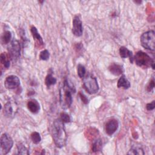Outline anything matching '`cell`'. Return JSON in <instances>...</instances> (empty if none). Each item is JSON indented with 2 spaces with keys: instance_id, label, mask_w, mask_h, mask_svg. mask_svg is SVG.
Here are the masks:
<instances>
[{
  "instance_id": "6da1fadb",
  "label": "cell",
  "mask_w": 155,
  "mask_h": 155,
  "mask_svg": "<svg viewBox=\"0 0 155 155\" xmlns=\"http://www.w3.org/2000/svg\"><path fill=\"white\" fill-rule=\"evenodd\" d=\"M52 137L55 145L61 148L67 143V136L64 127V123L59 119H56L53 124Z\"/></svg>"
},
{
  "instance_id": "30bf717a",
  "label": "cell",
  "mask_w": 155,
  "mask_h": 155,
  "mask_svg": "<svg viewBox=\"0 0 155 155\" xmlns=\"http://www.w3.org/2000/svg\"><path fill=\"white\" fill-rule=\"evenodd\" d=\"M119 127V122L115 119L109 120L105 124V131L107 134L111 136L117 130Z\"/></svg>"
},
{
  "instance_id": "f1b7e54d",
  "label": "cell",
  "mask_w": 155,
  "mask_h": 155,
  "mask_svg": "<svg viewBox=\"0 0 155 155\" xmlns=\"http://www.w3.org/2000/svg\"><path fill=\"white\" fill-rule=\"evenodd\" d=\"M79 96L81 97V100L82 101V102L84 103V104H87L88 102V100L87 99V97L82 93H79Z\"/></svg>"
},
{
  "instance_id": "484cf974",
  "label": "cell",
  "mask_w": 155,
  "mask_h": 155,
  "mask_svg": "<svg viewBox=\"0 0 155 155\" xmlns=\"http://www.w3.org/2000/svg\"><path fill=\"white\" fill-rule=\"evenodd\" d=\"M60 119L65 124V123H68L71 121V119L70 116L66 113H61L60 115Z\"/></svg>"
},
{
  "instance_id": "ffe728a7",
  "label": "cell",
  "mask_w": 155,
  "mask_h": 155,
  "mask_svg": "<svg viewBox=\"0 0 155 155\" xmlns=\"http://www.w3.org/2000/svg\"><path fill=\"white\" fill-rule=\"evenodd\" d=\"M128 154H144L143 149L139 146H133L127 153Z\"/></svg>"
},
{
  "instance_id": "3957f363",
  "label": "cell",
  "mask_w": 155,
  "mask_h": 155,
  "mask_svg": "<svg viewBox=\"0 0 155 155\" xmlns=\"http://www.w3.org/2000/svg\"><path fill=\"white\" fill-rule=\"evenodd\" d=\"M133 61H134L136 64L140 67L147 68L149 67L154 68V59L146 53L139 51L133 57Z\"/></svg>"
},
{
  "instance_id": "4316f807",
  "label": "cell",
  "mask_w": 155,
  "mask_h": 155,
  "mask_svg": "<svg viewBox=\"0 0 155 155\" xmlns=\"http://www.w3.org/2000/svg\"><path fill=\"white\" fill-rule=\"evenodd\" d=\"M155 107V101H153L151 102L148 103L146 105V108L148 111H151L154 109Z\"/></svg>"
},
{
  "instance_id": "8fae6325",
  "label": "cell",
  "mask_w": 155,
  "mask_h": 155,
  "mask_svg": "<svg viewBox=\"0 0 155 155\" xmlns=\"http://www.w3.org/2000/svg\"><path fill=\"white\" fill-rule=\"evenodd\" d=\"M31 33L33 38V39L35 41L36 45H38V47H41L44 45V42L42 37L38 33L37 28L35 26H32L31 27Z\"/></svg>"
},
{
  "instance_id": "ba28073f",
  "label": "cell",
  "mask_w": 155,
  "mask_h": 155,
  "mask_svg": "<svg viewBox=\"0 0 155 155\" xmlns=\"http://www.w3.org/2000/svg\"><path fill=\"white\" fill-rule=\"evenodd\" d=\"M72 32L73 35L77 37H79L82 35V33H83L82 23L81 19V17L79 15H75L73 19Z\"/></svg>"
},
{
  "instance_id": "9c48e42d",
  "label": "cell",
  "mask_w": 155,
  "mask_h": 155,
  "mask_svg": "<svg viewBox=\"0 0 155 155\" xmlns=\"http://www.w3.org/2000/svg\"><path fill=\"white\" fill-rule=\"evenodd\" d=\"M20 85V79L15 75L8 76L4 81V86L9 90L15 89Z\"/></svg>"
},
{
  "instance_id": "ac0fdd59",
  "label": "cell",
  "mask_w": 155,
  "mask_h": 155,
  "mask_svg": "<svg viewBox=\"0 0 155 155\" xmlns=\"http://www.w3.org/2000/svg\"><path fill=\"white\" fill-rule=\"evenodd\" d=\"M102 148V142L101 139H96L93 144L91 147V150L93 152H97L101 150Z\"/></svg>"
},
{
  "instance_id": "d6986e66",
  "label": "cell",
  "mask_w": 155,
  "mask_h": 155,
  "mask_svg": "<svg viewBox=\"0 0 155 155\" xmlns=\"http://www.w3.org/2000/svg\"><path fill=\"white\" fill-rule=\"evenodd\" d=\"M12 39V33L9 30H5L2 35L1 40L4 44H7L10 42Z\"/></svg>"
},
{
  "instance_id": "8992f818",
  "label": "cell",
  "mask_w": 155,
  "mask_h": 155,
  "mask_svg": "<svg viewBox=\"0 0 155 155\" xmlns=\"http://www.w3.org/2000/svg\"><path fill=\"white\" fill-rule=\"evenodd\" d=\"M8 55L13 61L16 60L20 56L21 45L19 42L16 39H13L8 47Z\"/></svg>"
},
{
  "instance_id": "cb8c5ba5",
  "label": "cell",
  "mask_w": 155,
  "mask_h": 155,
  "mask_svg": "<svg viewBox=\"0 0 155 155\" xmlns=\"http://www.w3.org/2000/svg\"><path fill=\"white\" fill-rule=\"evenodd\" d=\"M85 72L86 70L85 67L81 64H79L78 65V74L79 77L81 79H83L85 76Z\"/></svg>"
},
{
  "instance_id": "7402d4cb",
  "label": "cell",
  "mask_w": 155,
  "mask_h": 155,
  "mask_svg": "<svg viewBox=\"0 0 155 155\" xmlns=\"http://www.w3.org/2000/svg\"><path fill=\"white\" fill-rule=\"evenodd\" d=\"M18 154H29V151L27 148L23 144L19 143L17 145Z\"/></svg>"
},
{
  "instance_id": "44dd1931",
  "label": "cell",
  "mask_w": 155,
  "mask_h": 155,
  "mask_svg": "<svg viewBox=\"0 0 155 155\" xmlns=\"http://www.w3.org/2000/svg\"><path fill=\"white\" fill-rule=\"evenodd\" d=\"M56 82V79L54 78L51 74H48L45 79V84L46 86L49 88L51 85H54Z\"/></svg>"
},
{
  "instance_id": "52a82bcc",
  "label": "cell",
  "mask_w": 155,
  "mask_h": 155,
  "mask_svg": "<svg viewBox=\"0 0 155 155\" xmlns=\"http://www.w3.org/2000/svg\"><path fill=\"white\" fill-rule=\"evenodd\" d=\"M0 144L2 154H7L12 149L13 145V141L8 134L4 133L1 136Z\"/></svg>"
},
{
  "instance_id": "e0dca14e",
  "label": "cell",
  "mask_w": 155,
  "mask_h": 155,
  "mask_svg": "<svg viewBox=\"0 0 155 155\" xmlns=\"http://www.w3.org/2000/svg\"><path fill=\"white\" fill-rule=\"evenodd\" d=\"M10 56L9 55H7L6 53H2L1 54V63L4 68H8L10 65Z\"/></svg>"
},
{
  "instance_id": "603a6c76",
  "label": "cell",
  "mask_w": 155,
  "mask_h": 155,
  "mask_svg": "<svg viewBox=\"0 0 155 155\" xmlns=\"http://www.w3.org/2000/svg\"><path fill=\"white\" fill-rule=\"evenodd\" d=\"M31 139L34 143L38 144L41 142V137L38 132L34 131L31 134Z\"/></svg>"
},
{
  "instance_id": "83f0119b",
  "label": "cell",
  "mask_w": 155,
  "mask_h": 155,
  "mask_svg": "<svg viewBox=\"0 0 155 155\" xmlns=\"http://www.w3.org/2000/svg\"><path fill=\"white\" fill-rule=\"evenodd\" d=\"M154 79L153 78L150 81L148 85L147 86V90H148V91H151L154 88Z\"/></svg>"
},
{
  "instance_id": "7c38bea8",
  "label": "cell",
  "mask_w": 155,
  "mask_h": 155,
  "mask_svg": "<svg viewBox=\"0 0 155 155\" xmlns=\"http://www.w3.org/2000/svg\"><path fill=\"white\" fill-rule=\"evenodd\" d=\"M27 108L31 113L36 114L40 110V105L36 100L32 99L28 101Z\"/></svg>"
},
{
  "instance_id": "d4e9b609",
  "label": "cell",
  "mask_w": 155,
  "mask_h": 155,
  "mask_svg": "<svg viewBox=\"0 0 155 155\" xmlns=\"http://www.w3.org/2000/svg\"><path fill=\"white\" fill-rule=\"evenodd\" d=\"M50 58V53L47 50H44L39 54V59L42 61H47Z\"/></svg>"
},
{
  "instance_id": "5bb4252c",
  "label": "cell",
  "mask_w": 155,
  "mask_h": 155,
  "mask_svg": "<svg viewBox=\"0 0 155 155\" xmlns=\"http://www.w3.org/2000/svg\"><path fill=\"white\" fill-rule=\"evenodd\" d=\"M119 54L121 58H129L130 61L131 63L133 62V55L131 51L129 50L127 48L125 47H120L119 48Z\"/></svg>"
},
{
  "instance_id": "5b68a950",
  "label": "cell",
  "mask_w": 155,
  "mask_h": 155,
  "mask_svg": "<svg viewBox=\"0 0 155 155\" xmlns=\"http://www.w3.org/2000/svg\"><path fill=\"white\" fill-rule=\"evenodd\" d=\"M83 85L85 90L90 94L96 93L99 90V85L96 78L88 74L83 78Z\"/></svg>"
},
{
  "instance_id": "4fadbf2b",
  "label": "cell",
  "mask_w": 155,
  "mask_h": 155,
  "mask_svg": "<svg viewBox=\"0 0 155 155\" xmlns=\"http://www.w3.org/2000/svg\"><path fill=\"white\" fill-rule=\"evenodd\" d=\"M109 71L115 76H119L124 71L123 67L116 63H113L108 67Z\"/></svg>"
},
{
  "instance_id": "9a60e30c",
  "label": "cell",
  "mask_w": 155,
  "mask_h": 155,
  "mask_svg": "<svg viewBox=\"0 0 155 155\" xmlns=\"http://www.w3.org/2000/svg\"><path fill=\"white\" fill-rule=\"evenodd\" d=\"M117 86L118 88H123L124 89H128L130 87V82L125 78V76H122L117 81Z\"/></svg>"
},
{
  "instance_id": "2e32d148",
  "label": "cell",
  "mask_w": 155,
  "mask_h": 155,
  "mask_svg": "<svg viewBox=\"0 0 155 155\" xmlns=\"http://www.w3.org/2000/svg\"><path fill=\"white\" fill-rule=\"evenodd\" d=\"M3 111H4V114L7 117H10L13 115V108L12 104L10 101L5 104Z\"/></svg>"
},
{
  "instance_id": "277c9868",
  "label": "cell",
  "mask_w": 155,
  "mask_h": 155,
  "mask_svg": "<svg viewBox=\"0 0 155 155\" xmlns=\"http://www.w3.org/2000/svg\"><path fill=\"white\" fill-rule=\"evenodd\" d=\"M140 42L145 49L154 51L155 48V33L150 30L143 33L140 36Z\"/></svg>"
},
{
  "instance_id": "7a4b0ae2",
  "label": "cell",
  "mask_w": 155,
  "mask_h": 155,
  "mask_svg": "<svg viewBox=\"0 0 155 155\" xmlns=\"http://www.w3.org/2000/svg\"><path fill=\"white\" fill-rule=\"evenodd\" d=\"M74 86L70 82L65 79L62 87L59 90V99L61 106L64 109L68 108L73 102L72 93H75Z\"/></svg>"
}]
</instances>
